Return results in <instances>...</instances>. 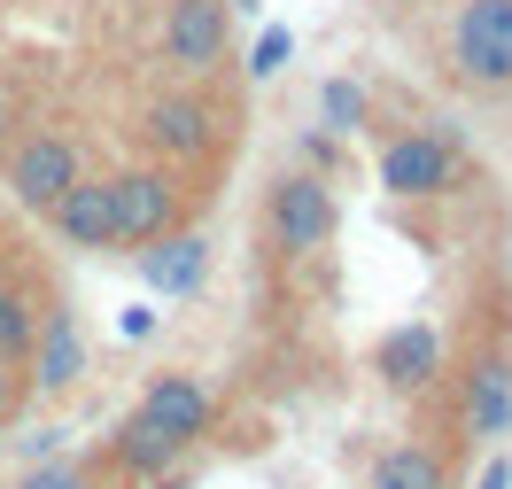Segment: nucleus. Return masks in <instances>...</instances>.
Wrapping results in <instances>:
<instances>
[{
    "mask_svg": "<svg viewBox=\"0 0 512 489\" xmlns=\"http://www.w3.org/2000/svg\"><path fill=\"white\" fill-rule=\"evenodd\" d=\"M47 218H55V233H63L70 249H117V210H109V179H86V171H78V179H70L63 195L47 202Z\"/></svg>",
    "mask_w": 512,
    "mask_h": 489,
    "instance_id": "8",
    "label": "nucleus"
},
{
    "mask_svg": "<svg viewBox=\"0 0 512 489\" xmlns=\"http://www.w3.org/2000/svg\"><path fill=\"white\" fill-rule=\"evenodd\" d=\"M16 396H24V381H16V365L0 358V427L16 420Z\"/></svg>",
    "mask_w": 512,
    "mask_h": 489,
    "instance_id": "20",
    "label": "nucleus"
},
{
    "mask_svg": "<svg viewBox=\"0 0 512 489\" xmlns=\"http://www.w3.org/2000/svg\"><path fill=\"white\" fill-rule=\"evenodd\" d=\"M0 171H8V195L24 202V210H47V202L78 179V148H70L63 132H39L32 125V132H16V140H8Z\"/></svg>",
    "mask_w": 512,
    "mask_h": 489,
    "instance_id": "6",
    "label": "nucleus"
},
{
    "mask_svg": "<svg viewBox=\"0 0 512 489\" xmlns=\"http://www.w3.org/2000/svg\"><path fill=\"white\" fill-rule=\"evenodd\" d=\"M148 148H156L163 163H194L218 148V109L202 94H163L156 109H148Z\"/></svg>",
    "mask_w": 512,
    "mask_h": 489,
    "instance_id": "7",
    "label": "nucleus"
},
{
    "mask_svg": "<svg viewBox=\"0 0 512 489\" xmlns=\"http://www.w3.org/2000/svg\"><path fill=\"white\" fill-rule=\"evenodd\" d=\"M109 210H117V249H148L163 233H179L187 195H179V179L163 163H132V171L109 179Z\"/></svg>",
    "mask_w": 512,
    "mask_h": 489,
    "instance_id": "3",
    "label": "nucleus"
},
{
    "mask_svg": "<svg viewBox=\"0 0 512 489\" xmlns=\"http://www.w3.org/2000/svg\"><path fill=\"white\" fill-rule=\"evenodd\" d=\"M32 334H39V303H32L24 288H8V280H0V358H8V365H24Z\"/></svg>",
    "mask_w": 512,
    "mask_h": 489,
    "instance_id": "16",
    "label": "nucleus"
},
{
    "mask_svg": "<svg viewBox=\"0 0 512 489\" xmlns=\"http://www.w3.org/2000/svg\"><path fill=\"white\" fill-rule=\"evenodd\" d=\"M179 458H187V443H179L171 427H156L148 412H132V420L117 427V443H109V466H117V474H132V482H163Z\"/></svg>",
    "mask_w": 512,
    "mask_h": 489,
    "instance_id": "12",
    "label": "nucleus"
},
{
    "mask_svg": "<svg viewBox=\"0 0 512 489\" xmlns=\"http://www.w3.org/2000/svg\"><path fill=\"white\" fill-rule=\"evenodd\" d=\"M8 140H16V101H8V86H0V156H8Z\"/></svg>",
    "mask_w": 512,
    "mask_h": 489,
    "instance_id": "22",
    "label": "nucleus"
},
{
    "mask_svg": "<svg viewBox=\"0 0 512 489\" xmlns=\"http://www.w3.org/2000/svg\"><path fill=\"white\" fill-rule=\"evenodd\" d=\"M32 381H39V396H70L78 389V373H86V334H78V311H47L39 319V334H32Z\"/></svg>",
    "mask_w": 512,
    "mask_h": 489,
    "instance_id": "9",
    "label": "nucleus"
},
{
    "mask_svg": "<svg viewBox=\"0 0 512 489\" xmlns=\"http://www.w3.org/2000/svg\"><path fill=\"white\" fill-rule=\"evenodd\" d=\"M505 427H512V350H489L466 373V435L497 443Z\"/></svg>",
    "mask_w": 512,
    "mask_h": 489,
    "instance_id": "13",
    "label": "nucleus"
},
{
    "mask_svg": "<svg viewBox=\"0 0 512 489\" xmlns=\"http://www.w3.org/2000/svg\"><path fill=\"white\" fill-rule=\"evenodd\" d=\"M140 412H148L156 427H171L187 451L210 435V420H218V404H210V389H202L194 373H156V381H148V396H140Z\"/></svg>",
    "mask_w": 512,
    "mask_h": 489,
    "instance_id": "11",
    "label": "nucleus"
},
{
    "mask_svg": "<svg viewBox=\"0 0 512 489\" xmlns=\"http://www.w3.org/2000/svg\"><path fill=\"white\" fill-rule=\"evenodd\" d=\"M16 489H94V474H86V466H63V458H39V466H24Z\"/></svg>",
    "mask_w": 512,
    "mask_h": 489,
    "instance_id": "18",
    "label": "nucleus"
},
{
    "mask_svg": "<svg viewBox=\"0 0 512 489\" xmlns=\"http://www.w3.org/2000/svg\"><path fill=\"white\" fill-rule=\"evenodd\" d=\"M233 55V0H171L163 8V63L202 78Z\"/></svg>",
    "mask_w": 512,
    "mask_h": 489,
    "instance_id": "4",
    "label": "nucleus"
},
{
    "mask_svg": "<svg viewBox=\"0 0 512 489\" xmlns=\"http://www.w3.org/2000/svg\"><path fill=\"white\" fill-rule=\"evenodd\" d=\"M450 78L466 94H512V0H466L450 16Z\"/></svg>",
    "mask_w": 512,
    "mask_h": 489,
    "instance_id": "1",
    "label": "nucleus"
},
{
    "mask_svg": "<svg viewBox=\"0 0 512 489\" xmlns=\"http://www.w3.org/2000/svg\"><path fill=\"white\" fill-rule=\"evenodd\" d=\"M288 55H295V39H288V32H264V47H256V63H249V70H280Z\"/></svg>",
    "mask_w": 512,
    "mask_h": 489,
    "instance_id": "19",
    "label": "nucleus"
},
{
    "mask_svg": "<svg viewBox=\"0 0 512 489\" xmlns=\"http://www.w3.org/2000/svg\"><path fill=\"white\" fill-rule=\"evenodd\" d=\"M373 489H450V466L427 443H396V451L373 458Z\"/></svg>",
    "mask_w": 512,
    "mask_h": 489,
    "instance_id": "15",
    "label": "nucleus"
},
{
    "mask_svg": "<svg viewBox=\"0 0 512 489\" xmlns=\"http://www.w3.org/2000/svg\"><path fill=\"white\" fill-rule=\"evenodd\" d=\"M458 179H466V163H458V148H450V132H396V140L381 148V187L404 195V202L450 195Z\"/></svg>",
    "mask_w": 512,
    "mask_h": 489,
    "instance_id": "5",
    "label": "nucleus"
},
{
    "mask_svg": "<svg viewBox=\"0 0 512 489\" xmlns=\"http://www.w3.org/2000/svg\"><path fill=\"white\" fill-rule=\"evenodd\" d=\"M319 117H326V132H342V140H350V132L365 125V86H350V78H326Z\"/></svg>",
    "mask_w": 512,
    "mask_h": 489,
    "instance_id": "17",
    "label": "nucleus"
},
{
    "mask_svg": "<svg viewBox=\"0 0 512 489\" xmlns=\"http://www.w3.org/2000/svg\"><path fill=\"white\" fill-rule=\"evenodd\" d=\"M373 373H381V389H396V396L427 389V381L443 373V334H435V326H396V334H381V342H373Z\"/></svg>",
    "mask_w": 512,
    "mask_h": 489,
    "instance_id": "10",
    "label": "nucleus"
},
{
    "mask_svg": "<svg viewBox=\"0 0 512 489\" xmlns=\"http://www.w3.org/2000/svg\"><path fill=\"white\" fill-rule=\"evenodd\" d=\"M140 272H148L163 295H187V288H202V272H210V241H202V233H163V241H148Z\"/></svg>",
    "mask_w": 512,
    "mask_h": 489,
    "instance_id": "14",
    "label": "nucleus"
},
{
    "mask_svg": "<svg viewBox=\"0 0 512 489\" xmlns=\"http://www.w3.org/2000/svg\"><path fill=\"white\" fill-rule=\"evenodd\" d=\"M342 226V210H334V187H326L319 171H280L272 179V195H264V233H272V249H288V257H311L326 249Z\"/></svg>",
    "mask_w": 512,
    "mask_h": 489,
    "instance_id": "2",
    "label": "nucleus"
},
{
    "mask_svg": "<svg viewBox=\"0 0 512 489\" xmlns=\"http://www.w3.org/2000/svg\"><path fill=\"white\" fill-rule=\"evenodd\" d=\"M474 489H512V458H489V466H481V482Z\"/></svg>",
    "mask_w": 512,
    "mask_h": 489,
    "instance_id": "21",
    "label": "nucleus"
}]
</instances>
